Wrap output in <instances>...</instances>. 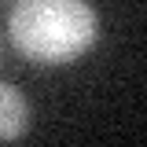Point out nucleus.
Listing matches in <instances>:
<instances>
[{
  "instance_id": "f257e3e1",
  "label": "nucleus",
  "mask_w": 147,
  "mask_h": 147,
  "mask_svg": "<svg viewBox=\"0 0 147 147\" xmlns=\"http://www.w3.org/2000/svg\"><path fill=\"white\" fill-rule=\"evenodd\" d=\"M7 37L33 66H66L96 48L99 15L88 0H18L7 15Z\"/></svg>"
},
{
  "instance_id": "f03ea898",
  "label": "nucleus",
  "mask_w": 147,
  "mask_h": 147,
  "mask_svg": "<svg viewBox=\"0 0 147 147\" xmlns=\"http://www.w3.org/2000/svg\"><path fill=\"white\" fill-rule=\"evenodd\" d=\"M30 129V99L15 85H0V144L22 140Z\"/></svg>"
}]
</instances>
